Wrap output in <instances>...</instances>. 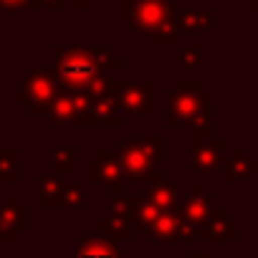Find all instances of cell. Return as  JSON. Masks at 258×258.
<instances>
[{"label":"cell","instance_id":"1","mask_svg":"<svg viewBox=\"0 0 258 258\" xmlns=\"http://www.w3.org/2000/svg\"><path fill=\"white\" fill-rule=\"evenodd\" d=\"M91 71H94V66L86 61V58H74V61H69L66 66H63V74L69 76V79H74V81H79V76H81V81L86 79V76H91Z\"/></svg>","mask_w":258,"mask_h":258}]
</instances>
